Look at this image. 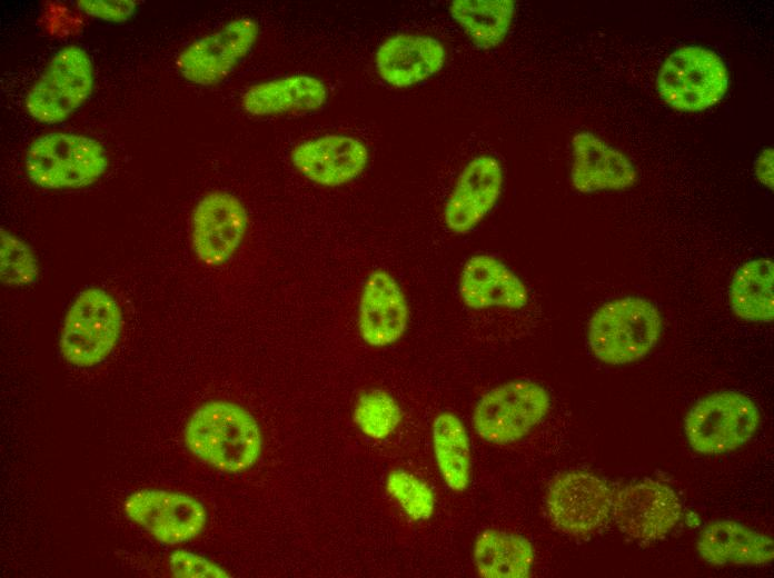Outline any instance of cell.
I'll return each mask as SVG.
<instances>
[{
    "label": "cell",
    "mask_w": 774,
    "mask_h": 578,
    "mask_svg": "<svg viewBox=\"0 0 774 578\" xmlns=\"http://www.w3.org/2000/svg\"><path fill=\"white\" fill-rule=\"evenodd\" d=\"M183 436L194 456L230 474L251 468L262 448L257 420L241 406L226 400L198 407L189 417Z\"/></svg>",
    "instance_id": "cell-1"
},
{
    "label": "cell",
    "mask_w": 774,
    "mask_h": 578,
    "mask_svg": "<svg viewBox=\"0 0 774 578\" xmlns=\"http://www.w3.org/2000/svg\"><path fill=\"white\" fill-rule=\"evenodd\" d=\"M663 320L657 307L641 297H623L602 305L591 317L587 342L602 362L618 366L637 361L657 345Z\"/></svg>",
    "instance_id": "cell-2"
},
{
    "label": "cell",
    "mask_w": 774,
    "mask_h": 578,
    "mask_svg": "<svg viewBox=\"0 0 774 578\" xmlns=\"http://www.w3.org/2000/svg\"><path fill=\"white\" fill-rule=\"evenodd\" d=\"M108 167L105 147L96 139L70 132H49L34 139L24 168L36 186L49 190L81 189L98 181Z\"/></svg>",
    "instance_id": "cell-3"
},
{
    "label": "cell",
    "mask_w": 774,
    "mask_h": 578,
    "mask_svg": "<svg viewBox=\"0 0 774 578\" xmlns=\"http://www.w3.org/2000/svg\"><path fill=\"white\" fill-rule=\"evenodd\" d=\"M123 317L117 300L105 289L88 287L66 312L59 347L62 358L78 368L105 361L116 348Z\"/></svg>",
    "instance_id": "cell-4"
},
{
    "label": "cell",
    "mask_w": 774,
    "mask_h": 578,
    "mask_svg": "<svg viewBox=\"0 0 774 578\" xmlns=\"http://www.w3.org/2000/svg\"><path fill=\"white\" fill-rule=\"evenodd\" d=\"M726 64L714 51L698 46L676 49L662 63L657 91L671 108L697 112L718 103L728 90Z\"/></svg>",
    "instance_id": "cell-5"
},
{
    "label": "cell",
    "mask_w": 774,
    "mask_h": 578,
    "mask_svg": "<svg viewBox=\"0 0 774 578\" xmlns=\"http://www.w3.org/2000/svg\"><path fill=\"white\" fill-rule=\"evenodd\" d=\"M761 423V412L746 395L726 390L698 400L686 413L689 446L703 455H721L747 444Z\"/></svg>",
    "instance_id": "cell-6"
},
{
    "label": "cell",
    "mask_w": 774,
    "mask_h": 578,
    "mask_svg": "<svg viewBox=\"0 0 774 578\" xmlns=\"http://www.w3.org/2000/svg\"><path fill=\"white\" fill-rule=\"evenodd\" d=\"M549 409L550 397L543 386L529 380H513L479 398L473 412L474 428L490 444H512L528 435Z\"/></svg>",
    "instance_id": "cell-7"
},
{
    "label": "cell",
    "mask_w": 774,
    "mask_h": 578,
    "mask_svg": "<svg viewBox=\"0 0 774 578\" xmlns=\"http://www.w3.org/2000/svg\"><path fill=\"white\" fill-rule=\"evenodd\" d=\"M95 82L91 59L79 46L56 52L26 96V109L37 121H64L90 97Z\"/></svg>",
    "instance_id": "cell-8"
},
{
    "label": "cell",
    "mask_w": 774,
    "mask_h": 578,
    "mask_svg": "<svg viewBox=\"0 0 774 578\" xmlns=\"http://www.w3.org/2000/svg\"><path fill=\"white\" fill-rule=\"evenodd\" d=\"M613 499V490L604 479L588 471L569 470L552 480L546 508L559 530L587 536L607 522Z\"/></svg>",
    "instance_id": "cell-9"
},
{
    "label": "cell",
    "mask_w": 774,
    "mask_h": 578,
    "mask_svg": "<svg viewBox=\"0 0 774 578\" xmlns=\"http://www.w3.org/2000/svg\"><path fill=\"white\" fill-rule=\"evenodd\" d=\"M123 510L129 520L165 545L196 538L205 528L204 505L185 494L162 489H141L130 494Z\"/></svg>",
    "instance_id": "cell-10"
},
{
    "label": "cell",
    "mask_w": 774,
    "mask_h": 578,
    "mask_svg": "<svg viewBox=\"0 0 774 578\" xmlns=\"http://www.w3.org/2000/svg\"><path fill=\"white\" fill-rule=\"evenodd\" d=\"M257 22L247 17L196 39L178 56L180 74L198 86L221 82L251 50L258 37Z\"/></svg>",
    "instance_id": "cell-11"
},
{
    "label": "cell",
    "mask_w": 774,
    "mask_h": 578,
    "mask_svg": "<svg viewBox=\"0 0 774 578\" xmlns=\"http://www.w3.org/2000/svg\"><path fill=\"white\" fill-rule=\"evenodd\" d=\"M248 228V213L232 193L214 190L196 205L191 216V245L198 260L217 267L238 250Z\"/></svg>",
    "instance_id": "cell-12"
},
{
    "label": "cell",
    "mask_w": 774,
    "mask_h": 578,
    "mask_svg": "<svg viewBox=\"0 0 774 578\" xmlns=\"http://www.w3.org/2000/svg\"><path fill=\"white\" fill-rule=\"evenodd\" d=\"M612 514L622 532L641 540L664 538L682 517V505L667 485L644 479L626 485L614 495Z\"/></svg>",
    "instance_id": "cell-13"
},
{
    "label": "cell",
    "mask_w": 774,
    "mask_h": 578,
    "mask_svg": "<svg viewBox=\"0 0 774 578\" xmlns=\"http://www.w3.org/2000/svg\"><path fill=\"white\" fill-rule=\"evenodd\" d=\"M504 176L500 162L489 155L469 160L458 175L444 207V221L456 235L472 231L500 197Z\"/></svg>",
    "instance_id": "cell-14"
},
{
    "label": "cell",
    "mask_w": 774,
    "mask_h": 578,
    "mask_svg": "<svg viewBox=\"0 0 774 578\" xmlns=\"http://www.w3.org/2000/svg\"><path fill=\"white\" fill-rule=\"evenodd\" d=\"M295 169L324 187L344 186L363 173L369 160L367 146L345 134H326L298 143L290 153Z\"/></svg>",
    "instance_id": "cell-15"
},
{
    "label": "cell",
    "mask_w": 774,
    "mask_h": 578,
    "mask_svg": "<svg viewBox=\"0 0 774 578\" xmlns=\"http://www.w3.org/2000/svg\"><path fill=\"white\" fill-rule=\"evenodd\" d=\"M409 321L406 296L396 279L384 269L366 278L358 302V331L371 347H386L401 338Z\"/></svg>",
    "instance_id": "cell-16"
},
{
    "label": "cell",
    "mask_w": 774,
    "mask_h": 578,
    "mask_svg": "<svg viewBox=\"0 0 774 578\" xmlns=\"http://www.w3.org/2000/svg\"><path fill=\"white\" fill-rule=\"evenodd\" d=\"M446 58V49L438 39L425 34L397 33L378 47L375 68L388 86L404 89L438 73Z\"/></svg>",
    "instance_id": "cell-17"
},
{
    "label": "cell",
    "mask_w": 774,
    "mask_h": 578,
    "mask_svg": "<svg viewBox=\"0 0 774 578\" xmlns=\"http://www.w3.org/2000/svg\"><path fill=\"white\" fill-rule=\"evenodd\" d=\"M572 152L570 181L578 192L623 190L637 179L632 161L592 132L576 133L572 139Z\"/></svg>",
    "instance_id": "cell-18"
},
{
    "label": "cell",
    "mask_w": 774,
    "mask_h": 578,
    "mask_svg": "<svg viewBox=\"0 0 774 578\" xmlns=\"http://www.w3.org/2000/svg\"><path fill=\"white\" fill-rule=\"evenodd\" d=\"M462 302L473 310L493 307L522 309L529 301L527 287L504 262L475 255L464 265L458 283Z\"/></svg>",
    "instance_id": "cell-19"
},
{
    "label": "cell",
    "mask_w": 774,
    "mask_h": 578,
    "mask_svg": "<svg viewBox=\"0 0 774 578\" xmlns=\"http://www.w3.org/2000/svg\"><path fill=\"white\" fill-rule=\"evenodd\" d=\"M697 550L713 566H760L774 558L770 536L728 519L707 524L699 534Z\"/></svg>",
    "instance_id": "cell-20"
},
{
    "label": "cell",
    "mask_w": 774,
    "mask_h": 578,
    "mask_svg": "<svg viewBox=\"0 0 774 578\" xmlns=\"http://www.w3.org/2000/svg\"><path fill=\"white\" fill-rule=\"evenodd\" d=\"M327 98L328 89L320 79L292 74L251 86L241 104L246 112L265 117L318 110Z\"/></svg>",
    "instance_id": "cell-21"
},
{
    "label": "cell",
    "mask_w": 774,
    "mask_h": 578,
    "mask_svg": "<svg viewBox=\"0 0 774 578\" xmlns=\"http://www.w3.org/2000/svg\"><path fill=\"white\" fill-rule=\"evenodd\" d=\"M473 557L482 577L525 578L534 564V548L524 536L487 529L477 536Z\"/></svg>",
    "instance_id": "cell-22"
},
{
    "label": "cell",
    "mask_w": 774,
    "mask_h": 578,
    "mask_svg": "<svg viewBox=\"0 0 774 578\" xmlns=\"http://www.w3.org/2000/svg\"><path fill=\"white\" fill-rule=\"evenodd\" d=\"M774 265L767 258L742 265L730 286V306L738 318L750 322H771L774 318Z\"/></svg>",
    "instance_id": "cell-23"
},
{
    "label": "cell",
    "mask_w": 774,
    "mask_h": 578,
    "mask_svg": "<svg viewBox=\"0 0 774 578\" xmlns=\"http://www.w3.org/2000/svg\"><path fill=\"white\" fill-rule=\"evenodd\" d=\"M515 9L513 0H455L449 4L452 18L482 49H493L505 40Z\"/></svg>",
    "instance_id": "cell-24"
},
{
    "label": "cell",
    "mask_w": 774,
    "mask_h": 578,
    "mask_svg": "<svg viewBox=\"0 0 774 578\" xmlns=\"http://www.w3.org/2000/svg\"><path fill=\"white\" fill-rule=\"evenodd\" d=\"M433 446L446 486L464 491L470 479V445L463 421L454 412L443 411L435 418Z\"/></svg>",
    "instance_id": "cell-25"
},
{
    "label": "cell",
    "mask_w": 774,
    "mask_h": 578,
    "mask_svg": "<svg viewBox=\"0 0 774 578\" xmlns=\"http://www.w3.org/2000/svg\"><path fill=\"white\" fill-rule=\"evenodd\" d=\"M354 421L360 431L373 439H386L401 421V409L388 392L374 389L359 396Z\"/></svg>",
    "instance_id": "cell-26"
},
{
    "label": "cell",
    "mask_w": 774,
    "mask_h": 578,
    "mask_svg": "<svg viewBox=\"0 0 774 578\" xmlns=\"http://www.w3.org/2000/svg\"><path fill=\"white\" fill-rule=\"evenodd\" d=\"M39 273L38 262L31 247L12 232H0V276L8 287H24L33 283Z\"/></svg>",
    "instance_id": "cell-27"
},
{
    "label": "cell",
    "mask_w": 774,
    "mask_h": 578,
    "mask_svg": "<svg viewBox=\"0 0 774 578\" xmlns=\"http://www.w3.org/2000/svg\"><path fill=\"white\" fill-rule=\"evenodd\" d=\"M386 489L410 519L420 521L433 516L434 494L413 474L400 469L390 471L386 479Z\"/></svg>",
    "instance_id": "cell-28"
},
{
    "label": "cell",
    "mask_w": 774,
    "mask_h": 578,
    "mask_svg": "<svg viewBox=\"0 0 774 578\" xmlns=\"http://www.w3.org/2000/svg\"><path fill=\"white\" fill-rule=\"evenodd\" d=\"M169 566L175 577H228L227 571L217 564L194 552L180 549L170 555Z\"/></svg>",
    "instance_id": "cell-29"
},
{
    "label": "cell",
    "mask_w": 774,
    "mask_h": 578,
    "mask_svg": "<svg viewBox=\"0 0 774 578\" xmlns=\"http://www.w3.org/2000/svg\"><path fill=\"white\" fill-rule=\"evenodd\" d=\"M77 7L90 17L120 23L133 14L137 2L131 0H79Z\"/></svg>",
    "instance_id": "cell-30"
},
{
    "label": "cell",
    "mask_w": 774,
    "mask_h": 578,
    "mask_svg": "<svg viewBox=\"0 0 774 578\" xmlns=\"http://www.w3.org/2000/svg\"><path fill=\"white\" fill-rule=\"evenodd\" d=\"M755 176L757 180L773 190V149L766 148L758 156L755 162Z\"/></svg>",
    "instance_id": "cell-31"
}]
</instances>
